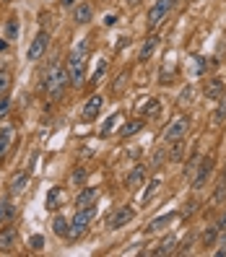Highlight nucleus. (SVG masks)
<instances>
[{
	"mask_svg": "<svg viewBox=\"0 0 226 257\" xmlns=\"http://www.w3.org/2000/svg\"><path fill=\"white\" fill-rule=\"evenodd\" d=\"M68 81H70V75H68V68H63L57 63V60H52L50 68H47V75L42 78V88L50 94L52 102H57L60 96H63Z\"/></svg>",
	"mask_w": 226,
	"mask_h": 257,
	"instance_id": "obj_1",
	"label": "nucleus"
},
{
	"mask_svg": "<svg viewBox=\"0 0 226 257\" xmlns=\"http://www.w3.org/2000/svg\"><path fill=\"white\" fill-rule=\"evenodd\" d=\"M68 75H70V83L75 88H81L86 83V60H84V52L73 50L70 57H68Z\"/></svg>",
	"mask_w": 226,
	"mask_h": 257,
	"instance_id": "obj_2",
	"label": "nucleus"
},
{
	"mask_svg": "<svg viewBox=\"0 0 226 257\" xmlns=\"http://www.w3.org/2000/svg\"><path fill=\"white\" fill-rule=\"evenodd\" d=\"M94 216H96V208L94 206H86V208H78V213L73 216V221H70V237H81L86 229H88V223L94 221Z\"/></svg>",
	"mask_w": 226,
	"mask_h": 257,
	"instance_id": "obj_3",
	"label": "nucleus"
},
{
	"mask_svg": "<svg viewBox=\"0 0 226 257\" xmlns=\"http://www.w3.org/2000/svg\"><path fill=\"white\" fill-rule=\"evenodd\" d=\"M172 5H174V0H159V3H156L154 8L148 11V16H146V26H148V29H156L164 18H167V13L172 11Z\"/></svg>",
	"mask_w": 226,
	"mask_h": 257,
	"instance_id": "obj_4",
	"label": "nucleus"
},
{
	"mask_svg": "<svg viewBox=\"0 0 226 257\" xmlns=\"http://www.w3.org/2000/svg\"><path fill=\"white\" fill-rule=\"evenodd\" d=\"M187 127H190V120H187V117L172 120L169 127H167V133H164V140H167V143H174V140H179V138H185Z\"/></svg>",
	"mask_w": 226,
	"mask_h": 257,
	"instance_id": "obj_5",
	"label": "nucleus"
},
{
	"mask_svg": "<svg viewBox=\"0 0 226 257\" xmlns=\"http://www.w3.org/2000/svg\"><path fill=\"white\" fill-rule=\"evenodd\" d=\"M47 47H50V34H47V32H39V34L32 39V44H29L26 57H29V60H39L44 52H47Z\"/></svg>",
	"mask_w": 226,
	"mask_h": 257,
	"instance_id": "obj_6",
	"label": "nucleus"
},
{
	"mask_svg": "<svg viewBox=\"0 0 226 257\" xmlns=\"http://www.w3.org/2000/svg\"><path fill=\"white\" fill-rule=\"evenodd\" d=\"M16 241H18L16 226H5V229H0V252H11V249L16 247Z\"/></svg>",
	"mask_w": 226,
	"mask_h": 257,
	"instance_id": "obj_7",
	"label": "nucleus"
},
{
	"mask_svg": "<svg viewBox=\"0 0 226 257\" xmlns=\"http://www.w3.org/2000/svg\"><path fill=\"white\" fill-rule=\"evenodd\" d=\"M210 171H213V156H208V158H203V161H200L198 174H195V179H192V187H195V190H200V187L206 185V179H208Z\"/></svg>",
	"mask_w": 226,
	"mask_h": 257,
	"instance_id": "obj_8",
	"label": "nucleus"
},
{
	"mask_svg": "<svg viewBox=\"0 0 226 257\" xmlns=\"http://www.w3.org/2000/svg\"><path fill=\"white\" fill-rule=\"evenodd\" d=\"M133 218H135V210H133V208H127V206H125V208H120L117 213L109 218V229H122L125 223H130V221H133Z\"/></svg>",
	"mask_w": 226,
	"mask_h": 257,
	"instance_id": "obj_9",
	"label": "nucleus"
},
{
	"mask_svg": "<svg viewBox=\"0 0 226 257\" xmlns=\"http://www.w3.org/2000/svg\"><path fill=\"white\" fill-rule=\"evenodd\" d=\"M224 91H226L224 81H221V78H210L208 86H206V99H208V102H218V99L224 96Z\"/></svg>",
	"mask_w": 226,
	"mask_h": 257,
	"instance_id": "obj_10",
	"label": "nucleus"
},
{
	"mask_svg": "<svg viewBox=\"0 0 226 257\" xmlns=\"http://www.w3.org/2000/svg\"><path fill=\"white\" fill-rule=\"evenodd\" d=\"M102 104H104V99L99 94H94L91 99H88L86 104H84V120H94L96 115H99V109H102Z\"/></svg>",
	"mask_w": 226,
	"mask_h": 257,
	"instance_id": "obj_11",
	"label": "nucleus"
},
{
	"mask_svg": "<svg viewBox=\"0 0 226 257\" xmlns=\"http://www.w3.org/2000/svg\"><path fill=\"white\" fill-rule=\"evenodd\" d=\"M91 16H94V8L88 3H81V5H75V8H73V21H75V24H88Z\"/></svg>",
	"mask_w": 226,
	"mask_h": 257,
	"instance_id": "obj_12",
	"label": "nucleus"
},
{
	"mask_svg": "<svg viewBox=\"0 0 226 257\" xmlns=\"http://www.w3.org/2000/svg\"><path fill=\"white\" fill-rule=\"evenodd\" d=\"M96 198H99V190H96V187H88V190H81V192H78V198H75V206H78V208L94 206Z\"/></svg>",
	"mask_w": 226,
	"mask_h": 257,
	"instance_id": "obj_13",
	"label": "nucleus"
},
{
	"mask_svg": "<svg viewBox=\"0 0 226 257\" xmlns=\"http://www.w3.org/2000/svg\"><path fill=\"white\" fill-rule=\"evenodd\" d=\"M26 185H29V171H21L11 179V195H21L26 190Z\"/></svg>",
	"mask_w": 226,
	"mask_h": 257,
	"instance_id": "obj_14",
	"label": "nucleus"
},
{
	"mask_svg": "<svg viewBox=\"0 0 226 257\" xmlns=\"http://www.w3.org/2000/svg\"><path fill=\"white\" fill-rule=\"evenodd\" d=\"M52 231H55L57 237H70V221H68L65 216H57L55 221H52Z\"/></svg>",
	"mask_w": 226,
	"mask_h": 257,
	"instance_id": "obj_15",
	"label": "nucleus"
},
{
	"mask_svg": "<svg viewBox=\"0 0 226 257\" xmlns=\"http://www.w3.org/2000/svg\"><path fill=\"white\" fill-rule=\"evenodd\" d=\"M143 177H146V169H143V166H138V169H133L130 174H127V187H130V190H135V187H140V182H143Z\"/></svg>",
	"mask_w": 226,
	"mask_h": 257,
	"instance_id": "obj_16",
	"label": "nucleus"
},
{
	"mask_svg": "<svg viewBox=\"0 0 226 257\" xmlns=\"http://www.w3.org/2000/svg\"><path fill=\"white\" fill-rule=\"evenodd\" d=\"M156 44H159V36H148V39L143 42V47H140V60H148L151 55H154Z\"/></svg>",
	"mask_w": 226,
	"mask_h": 257,
	"instance_id": "obj_17",
	"label": "nucleus"
},
{
	"mask_svg": "<svg viewBox=\"0 0 226 257\" xmlns=\"http://www.w3.org/2000/svg\"><path fill=\"white\" fill-rule=\"evenodd\" d=\"M11 140H13V130H11V127H3V130H0V156L8 154Z\"/></svg>",
	"mask_w": 226,
	"mask_h": 257,
	"instance_id": "obj_18",
	"label": "nucleus"
},
{
	"mask_svg": "<svg viewBox=\"0 0 226 257\" xmlns=\"http://www.w3.org/2000/svg\"><path fill=\"white\" fill-rule=\"evenodd\" d=\"M13 216H16V208H13V203L3 200V203H0V223H8Z\"/></svg>",
	"mask_w": 226,
	"mask_h": 257,
	"instance_id": "obj_19",
	"label": "nucleus"
},
{
	"mask_svg": "<svg viewBox=\"0 0 226 257\" xmlns=\"http://www.w3.org/2000/svg\"><path fill=\"white\" fill-rule=\"evenodd\" d=\"M60 198H63V190H60V187H52L50 195H47V208L50 210H57L60 208Z\"/></svg>",
	"mask_w": 226,
	"mask_h": 257,
	"instance_id": "obj_20",
	"label": "nucleus"
},
{
	"mask_svg": "<svg viewBox=\"0 0 226 257\" xmlns=\"http://www.w3.org/2000/svg\"><path fill=\"white\" fill-rule=\"evenodd\" d=\"M143 127V122L140 120H133V122H127V125H122L120 127V135H122V138H130V135H135Z\"/></svg>",
	"mask_w": 226,
	"mask_h": 257,
	"instance_id": "obj_21",
	"label": "nucleus"
},
{
	"mask_svg": "<svg viewBox=\"0 0 226 257\" xmlns=\"http://www.w3.org/2000/svg\"><path fill=\"white\" fill-rule=\"evenodd\" d=\"M172 249H174V237H167V239H164L159 247L154 249V255H169Z\"/></svg>",
	"mask_w": 226,
	"mask_h": 257,
	"instance_id": "obj_22",
	"label": "nucleus"
},
{
	"mask_svg": "<svg viewBox=\"0 0 226 257\" xmlns=\"http://www.w3.org/2000/svg\"><path fill=\"white\" fill-rule=\"evenodd\" d=\"M143 115H146V117H156V115H159V99H148V104H143Z\"/></svg>",
	"mask_w": 226,
	"mask_h": 257,
	"instance_id": "obj_23",
	"label": "nucleus"
},
{
	"mask_svg": "<svg viewBox=\"0 0 226 257\" xmlns=\"http://www.w3.org/2000/svg\"><path fill=\"white\" fill-rule=\"evenodd\" d=\"M226 120V99L221 96V104H218V109L213 112V125H221Z\"/></svg>",
	"mask_w": 226,
	"mask_h": 257,
	"instance_id": "obj_24",
	"label": "nucleus"
},
{
	"mask_svg": "<svg viewBox=\"0 0 226 257\" xmlns=\"http://www.w3.org/2000/svg\"><path fill=\"white\" fill-rule=\"evenodd\" d=\"M182 148H185V143H182V138H179V140H174V143H172V151H169V158H172V161H179V156H182Z\"/></svg>",
	"mask_w": 226,
	"mask_h": 257,
	"instance_id": "obj_25",
	"label": "nucleus"
},
{
	"mask_svg": "<svg viewBox=\"0 0 226 257\" xmlns=\"http://www.w3.org/2000/svg\"><path fill=\"white\" fill-rule=\"evenodd\" d=\"M8 88H11V75L5 70H0V96L8 94Z\"/></svg>",
	"mask_w": 226,
	"mask_h": 257,
	"instance_id": "obj_26",
	"label": "nucleus"
},
{
	"mask_svg": "<svg viewBox=\"0 0 226 257\" xmlns=\"http://www.w3.org/2000/svg\"><path fill=\"white\" fill-rule=\"evenodd\" d=\"M86 174H88V171L84 169V166H78V169L73 171V185H81V182L86 179Z\"/></svg>",
	"mask_w": 226,
	"mask_h": 257,
	"instance_id": "obj_27",
	"label": "nucleus"
},
{
	"mask_svg": "<svg viewBox=\"0 0 226 257\" xmlns=\"http://www.w3.org/2000/svg\"><path fill=\"white\" fill-rule=\"evenodd\" d=\"M29 247H32V249H42L44 247V237H42V234H34V237L29 239Z\"/></svg>",
	"mask_w": 226,
	"mask_h": 257,
	"instance_id": "obj_28",
	"label": "nucleus"
},
{
	"mask_svg": "<svg viewBox=\"0 0 226 257\" xmlns=\"http://www.w3.org/2000/svg\"><path fill=\"white\" fill-rule=\"evenodd\" d=\"M8 109H11V99L8 96H0V120L8 115Z\"/></svg>",
	"mask_w": 226,
	"mask_h": 257,
	"instance_id": "obj_29",
	"label": "nucleus"
},
{
	"mask_svg": "<svg viewBox=\"0 0 226 257\" xmlns=\"http://www.w3.org/2000/svg\"><path fill=\"white\" fill-rule=\"evenodd\" d=\"M5 32H8V39H16V34H18V24H16V18H11V21H8Z\"/></svg>",
	"mask_w": 226,
	"mask_h": 257,
	"instance_id": "obj_30",
	"label": "nucleus"
},
{
	"mask_svg": "<svg viewBox=\"0 0 226 257\" xmlns=\"http://www.w3.org/2000/svg\"><path fill=\"white\" fill-rule=\"evenodd\" d=\"M159 185H161V182H159V179H154V182H151V185H148V190H146V192H143V200H148V198H151V195H154L156 190H159Z\"/></svg>",
	"mask_w": 226,
	"mask_h": 257,
	"instance_id": "obj_31",
	"label": "nucleus"
},
{
	"mask_svg": "<svg viewBox=\"0 0 226 257\" xmlns=\"http://www.w3.org/2000/svg\"><path fill=\"white\" fill-rule=\"evenodd\" d=\"M172 218H174V216H164V218H156V221H154V223H151V226H148V229H151V231H154V229H159V226H164V223H169V221H172Z\"/></svg>",
	"mask_w": 226,
	"mask_h": 257,
	"instance_id": "obj_32",
	"label": "nucleus"
},
{
	"mask_svg": "<svg viewBox=\"0 0 226 257\" xmlns=\"http://www.w3.org/2000/svg\"><path fill=\"white\" fill-rule=\"evenodd\" d=\"M216 234H218V226H213V229H208L206 234H203V239H206V244H210V241L216 239Z\"/></svg>",
	"mask_w": 226,
	"mask_h": 257,
	"instance_id": "obj_33",
	"label": "nucleus"
},
{
	"mask_svg": "<svg viewBox=\"0 0 226 257\" xmlns=\"http://www.w3.org/2000/svg\"><path fill=\"white\" fill-rule=\"evenodd\" d=\"M107 70V65L104 63H99V68H96V73H94V78H91V83H99V78H102V73Z\"/></svg>",
	"mask_w": 226,
	"mask_h": 257,
	"instance_id": "obj_34",
	"label": "nucleus"
},
{
	"mask_svg": "<svg viewBox=\"0 0 226 257\" xmlns=\"http://www.w3.org/2000/svg\"><path fill=\"white\" fill-rule=\"evenodd\" d=\"M115 122H117V115H112V117H109V122H107V125L102 127V135H107V133L112 130V125H115Z\"/></svg>",
	"mask_w": 226,
	"mask_h": 257,
	"instance_id": "obj_35",
	"label": "nucleus"
},
{
	"mask_svg": "<svg viewBox=\"0 0 226 257\" xmlns=\"http://www.w3.org/2000/svg\"><path fill=\"white\" fill-rule=\"evenodd\" d=\"M164 161V151H156V154H154V166H159Z\"/></svg>",
	"mask_w": 226,
	"mask_h": 257,
	"instance_id": "obj_36",
	"label": "nucleus"
},
{
	"mask_svg": "<svg viewBox=\"0 0 226 257\" xmlns=\"http://www.w3.org/2000/svg\"><path fill=\"white\" fill-rule=\"evenodd\" d=\"M216 226H218V231H226V210H224V216L218 218V223H216Z\"/></svg>",
	"mask_w": 226,
	"mask_h": 257,
	"instance_id": "obj_37",
	"label": "nucleus"
},
{
	"mask_svg": "<svg viewBox=\"0 0 226 257\" xmlns=\"http://www.w3.org/2000/svg\"><path fill=\"white\" fill-rule=\"evenodd\" d=\"M63 5H65V8H70V5H75V0H63Z\"/></svg>",
	"mask_w": 226,
	"mask_h": 257,
	"instance_id": "obj_38",
	"label": "nucleus"
},
{
	"mask_svg": "<svg viewBox=\"0 0 226 257\" xmlns=\"http://www.w3.org/2000/svg\"><path fill=\"white\" fill-rule=\"evenodd\" d=\"M127 5H140V0H127Z\"/></svg>",
	"mask_w": 226,
	"mask_h": 257,
	"instance_id": "obj_39",
	"label": "nucleus"
},
{
	"mask_svg": "<svg viewBox=\"0 0 226 257\" xmlns=\"http://www.w3.org/2000/svg\"><path fill=\"white\" fill-rule=\"evenodd\" d=\"M5 47H8V44H5L3 39H0V50H5Z\"/></svg>",
	"mask_w": 226,
	"mask_h": 257,
	"instance_id": "obj_40",
	"label": "nucleus"
},
{
	"mask_svg": "<svg viewBox=\"0 0 226 257\" xmlns=\"http://www.w3.org/2000/svg\"><path fill=\"white\" fill-rule=\"evenodd\" d=\"M224 177H226V169H224Z\"/></svg>",
	"mask_w": 226,
	"mask_h": 257,
	"instance_id": "obj_41",
	"label": "nucleus"
}]
</instances>
